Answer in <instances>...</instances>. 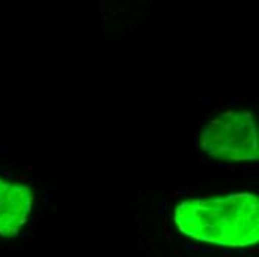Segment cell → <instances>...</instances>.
I'll return each mask as SVG.
<instances>
[{"label":"cell","instance_id":"obj_1","mask_svg":"<svg viewBox=\"0 0 259 257\" xmlns=\"http://www.w3.org/2000/svg\"><path fill=\"white\" fill-rule=\"evenodd\" d=\"M258 198L253 193L186 199L175 208L178 229L201 242L247 247L259 239Z\"/></svg>","mask_w":259,"mask_h":257},{"label":"cell","instance_id":"obj_3","mask_svg":"<svg viewBox=\"0 0 259 257\" xmlns=\"http://www.w3.org/2000/svg\"><path fill=\"white\" fill-rule=\"evenodd\" d=\"M33 192L21 184L0 179V236L17 235L33 208Z\"/></svg>","mask_w":259,"mask_h":257},{"label":"cell","instance_id":"obj_2","mask_svg":"<svg viewBox=\"0 0 259 257\" xmlns=\"http://www.w3.org/2000/svg\"><path fill=\"white\" fill-rule=\"evenodd\" d=\"M201 147L221 161H256L258 131L253 115L244 110L221 113L203 129Z\"/></svg>","mask_w":259,"mask_h":257}]
</instances>
